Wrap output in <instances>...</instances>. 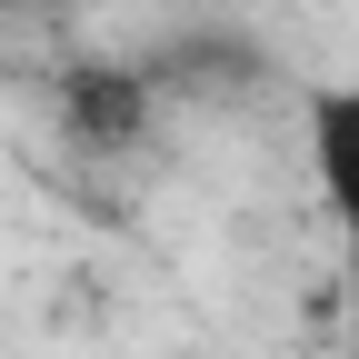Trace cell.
<instances>
[{
	"instance_id": "obj_1",
	"label": "cell",
	"mask_w": 359,
	"mask_h": 359,
	"mask_svg": "<svg viewBox=\"0 0 359 359\" xmlns=\"http://www.w3.org/2000/svg\"><path fill=\"white\" fill-rule=\"evenodd\" d=\"M309 180H320V200H330L339 240L359 259V80H339V90L309 100Z\"/></svg>"
}]
</instances>
